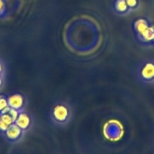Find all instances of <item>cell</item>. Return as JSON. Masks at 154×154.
<instances>
[{
    "label": "cell",
    "mask_w": 154,
    "mask_h": 154,
    "mask_svg": "<svg viewBox=\"0 0 154 154\" xmlns=\"http://www.w3.org/2000/svg\"><path fill=\"white\" fill-rule=\"evenodd\" d=\"M0 119H2L5 123H6L8 125H11V124L14 123V120L12 118L11 115L9 114V112H7V113L1 114V117Z\"/></svg>",
    "instance_id": "9"
},
{
    "label": "cell",
    "mask_w": 154,
    "mask_h": 154,
    "mask_svg": "<svg viewBox=\"0 0 154 154\" xmlns=\"http://www.w3.org/2000/svg\"><path fill=\"white\" fill-rule=\"evenodd\" d=\"M5 134L9 140L15 141L23 136V131L15 123H13L9 125L8 129L5 131Z\"/></svg>",
    "instance_id": "6"
},
{
    "label": "cell",
    "mask_w": 154,
    "mask_h": 154,
    "mask_svg": "<svg viewBox=\"0 0 154 154\" xmlns=\"http://www.w3.org/2000/svg\"><path fill=\"white\" fill-rule=\"evenodd\" d=\"M10 109L7 100V97L4 96H0V114L7 113L9 112Z\"/></svg>",
    "instance_id": "8"
},
{
    "label": "cell",
    "mask_w": 154,
    "mask_h": 154,
    "mask_svg": "<svg viewBox=\"0 0 154 154\" xmlns=\"http://www.w3.org/2000/svg\"><path fill=\"white\" fill-rule=\"evenodd\" d=\"M14 123L23 131H28L31 128L32 124V119L31 118L30 115L26 112V111H21L19 112L17 116V119H16Z\"/></svg>",
    "instance_id": "4"
},
{
    "label": "cell",
    "mask_w": 154,
    "mask_h": 154,
    "mask_svg": "<svg viewBox=\"0 0 154 154\" xmlns=\"http://www.w3.org/2000/svg\"><path fill=\"white\" fill-rule=\"evenodd\" d=\"M134 33L136 38L142 45H151L154 44V26L147 20L139 18L134 23Z\"/></svg>",
    "instance_id": "2"
},
{
    "label": "cell",
    "mask_w": 154,
    "mask_h": 154,
    "mask_svg": "<svg viewBox=\"0 0 154 154\" xmlns=\"http://www.w3.org/2000/svg\"><path fill=\"white\" fill-rule=\"evenodd\" d=\"M125 1H126V3L129 9H133L137 5V0H125Z\"/></svg>",
    "instance_id": "10"
},
{
    "label": "cell",
    "mask_w": 154,
    "mask_h": 154,
    "mask_svg": "<svg viewBox=\"0 0 154 154\" xmlns=\"http://www.w3.org/2000/svg\"><path fill=\"white\" fill-rule=\"evenodd\" d=\"M135 77L139 82L146 85L154 83V59H145L137 66Z\"/></svg>",
    "instance_id": "3"
},
{
    "label": "cell",
    "mask_w": 154,
    "mask_h": 154,
    "mask_svg": "<svg viewBox=\"0 0 154 154\" xmlns=\"http://www.w3.org/2000/svg\"><path fill=\"white\" fill-rule=\"evenodd\" d=\"M0 75H4V65L1 60H0Z\"/></svg>",
    "instance_id": "13"
},
{
    "label": "cell",
    "mask_w": 154,
    "mask_h": 154,
    "mask_svg": "<svg viewBox=\"0 0 154 154\" xmlns=\"http://www.w3.org/2000/svg\"><path fill=\"white\" fill-rule=\"evenodd\" d=\"M72 110L66 102L60 101L53 106L50 111V119L57 126H65L72 119Z\"/></svg>",
    "instance_id": "1"
},
{
    "label": "cell",
    "mask_w": 154,
    "mask_h": 154,
    "mask_svg": "<svg viewBox=\"0 0 154 154\" xmlns=\"http://www.w3.org/2000/svg\"><path fill=\"white\" fill-rule=\"evenodd\" d=\"M153 45H154V44H153Z\"/></svg>",
    "instance_id": "16"
},
{
    "label": "cell",
    "mask_w": 154,
    "mask_h": 154,
    "mask_svg": "<svg viewBox=\"0 0 154 154\" xmlns=\"http://www.w3.org/2000/svg\"><path fill=\"white\" fill-rule=\"evenodd\" d=\"M8 127H9V125H7L6 123H5L2 119H0V131H2V132L5 133V131L8 129Z\"/></svg>",
    "instance_id": "11"
},
{
    "label": "cell",
    "mask_w": 154,
    "mask_h": 154,
    "mask_svg": "<svg viewBox=\"0 0 154 154\" xmlns=\"http://www.w3.org/2000/svg\"><path fill=\"white\" fill-rule=\"evenodd\" d=\"M4 83V75H0V88H2Z\"/></svg>",
    "instance_id": "14"
},
{
    "label": "cell",
    "mask_w": 154,
    "mask_h": 154,
    "mask_svg": "<svg viewBox=\"0 0 154 154\" xmlns=\"http://www.w3.org/2000/svg\"><path fill=\"white\" fill-rule=\"evenodd\" d=\"M5 12V5L3 0H0V17H2Z\"/></svg>",
    "instance_id": "12"
},
{
    "label": "cell",
    "mask_w": 154,
    "mask_h": 154,
    "mask_svg": "<svg viewBox=\"0 0 154 154\" xmlns=\"http://www.w3.org/2000/svg\"><path fill=\"white\" fill-rule=\"evenodd\" d=\"M8 106L11 109H15L18 112L24 110L25 98L20 94H14L7 97Z\"/></svg>",
    "instance_id": "5"
},
{
    "label": "cell",
    "mask_w": 154,
    "mask_h": 154,
    "mask_svg": "<svg viewBox=\"0 0 154 154\" xmlns=\"http://www.w3.org/2000/svg\"><path fill=\"white\" fill-rule=\"evenodd\" d=\"M0 117H1V114H0Z\"/></svg>",
    "instance_id": "15"
},
{
    "label": "cell",
    "mask_w": 154,
    "mask_h": 154,
    "mask_svg": "<svg viewBox=\"0 0 154 154\" xmlns=\"http://www.w3.org/2000/svg\"><path fill=\"white\" fill-rule=\"evenodd\" d=\"M115 11L119 14H126L129 11V8L125 0H116L115 2Z\"/></svg>",
    "instance_id": "7"
}]
</instances>
